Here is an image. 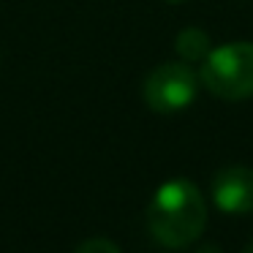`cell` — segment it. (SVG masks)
Returning a JSON list of instances; mask_svg holds the SVG:
<instances>
[{
    "mask_svg": "<svg viewBox=\"0 0 253 253\" xmlns=\"http://www.w3.org/2000/svg\"><path fill=\"white\" fill-rule=\"evenodd\" d=\"M242 253H253V242H248V248H245Z\"/></svg>",
    "mask_w": 253,
    "mask_h": 253,
    "instance_id": "7",
    "label": "cell"
},
{
    "mask_svg": "<svg viewBox=\"0 0 253 253\" xmlns=\"http://www.w3.org/2000/svg\"><path fill=\"white\" fill-rule=\"evenodd\" d=\"M199 90V79L185 63H164L144 79V101L158 115H174L185 109Z\"/></svg>",
    "mask_w": 253,
    "mask_h": 253,
    "instance_id": "3",
    "label": "cell"
},
{
    "mask_svg": "<svg viewBox=\"0 0 253 253\" xmlns=\"http://www.w3.org/2000/svg\"><path fill=\"white\" fill-rule=\"evenodd\" d=\"M169 3H182V0H169Z\"/></svg>",
    "mask_w": 253,
    "mask_h": 253,
    "instance_id": "8",
    "label": "cell"
},
{
    "mask_svg": "<svg viewBox=\"0 0 253 253\" xmlns=\"http://www.w3.org/2000/svg\"><path fill=\"white\" fill-rule=\"evenodd\" d=\"M177 52L185 60H204L210 55V39L199 28H185L177 36Z\"/></svg>",
    "mask_w": 253,
    "mask_h": 253,
    "instance_id": "5",
    "label": "cell"
},
{
    "mask_svg": "<svg viewBox=\"0 0 253 253\" xmlns=\"http://www.w3.org/2000/svg\"><path fill=\"white\" fill-rule=\"evenodd\" d=\"M202 82L226 101L253 95V44H226L202 60Z\"/></svg>",
    "mask_w": 253,
    "mask_h": 253,
    "instance_id": "2",
    "label": "cell"
},
{
    "mask_svg": "<svg viewBox=\"0 0 253 253\" xmlns=\"http://www.w3.org/2000/svg\"><path fill=\"white\" fill-rule=\"evenodd\" d=\"M74 253H120V248H117L112 240H101V237H95V240L82 242Z\"/></svg>",
    "mask_w": 253,
    "mask_h": 253,
    "instance_id": "6",
    "label": "cell"
},
{
    "mask_svg": "<svg viewBox=\"0 0 253 253\" xmlns=\"http://www.w3.org/2000/svg\"><path fill=\"white\" fill-rule=\"evenodd\" d=\"M212 199L223 212H251L253 210V169L229 166L212 180Z\"/></svg>",
    "mask_w": 253,
    "mask_h": 253,
    "instance_id": "4",
    "label": "cell"
},
{
    "mask_svg": "<svg viewBox=\"0 0 253 253\" xmlns=\"http://www.w3.org/2000/svg\"><path fill=\"white\" fill-rule=\"evenodd\" d=\"M207 204L193 182L171 180L155 191L147 207L150 234L166 248H185L204 231Z\"/></svg>",
    "mask_w": 253,
    "mask_h": 253,
    "instance_id": "1",
    "label": "cell"
}]
</instances>
